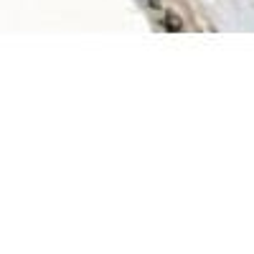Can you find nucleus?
I'll use <instances>...</instances> for the list:
<instances>
[{
    "mask_svg": "<svg viewBox=\"0 0 254 254\" xmlns=\"http://www.w3.org/2000/svg\"><path fill=\"white\" fill-rule=\"evenodd\" d=\"M147 5H150V8H160V0H147Z\"/></svg>",
    "mask_w": 254,
    "mask_h": 254,
    "instance_id": "2",
    "label": "nucleus"
},
{
    "mask_svg": "<svg viewBox=\"0 0 254 254\" xmlns=\"http://www.w3.org/2000/svg\"><path fill=\"white\" fill-rule=\"evenodd\" d=\"M163 26H165V31H176L178 33V31H183V20L176 13H165V23Z\"/></svg>",
    "mask_w": 254,
    "mask_h": 254,
    "instance_id": "1",
    "label": "nucleus"
}]
</instances>
